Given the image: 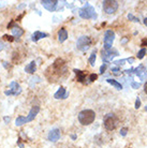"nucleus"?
Instances as JSON below:
<instances>
[{
  "mask_svg": "<svg viewBox=\"0 0 147 148\" xmlns=\"http://www.w3.org/2000/svg\"><path fill=\"white\" fill-rule=\"evenodd\" d=\"M67 74V66L65 60L63 59H57L55 60V62L52 64L51 67L48 68L47 70L45 71V76L48 78L49 82H58V79L63 78V76H66Z\"/></svg>",
  "mask_w": 147,
  "mask_h": 148,
  "instance_id": "obj_1",
  "label": "nucleus"
},
{
  "mask_svg": "<svg viewBox=\"0 0 147 148\" xmlns=\"http://www.w3.org/2000/svg\"><path fill=\"white\" fill-rule=\"evenodd\" d=\"M96 119V113L91 110H84L78 114V121L83 126H88L95 121Z\"/></svg>",
  "mask_w": 147,
  "mask_h": 148,
  "instance_id": "obj_2",
  "label": "nucleus"
},
{
  "mask_svg": "<svg viewBox=\"0 0 147 148\" xmlns=\"http://www.w3.org/2000/svg\"><path fill=\"white\" fill-rule=\"evenodd\" d=\"M118 117L115 114H107L104 116V119H103V123H104V127L105 129L109 130V131H113L118 127Z\"/></svg>",
  "mask_w": 147,
  "mask_h": 148,
  "instance_id": "obj_3",
  "label": "nucleus"
},
{
  "mask_svg": "<svg viewBox=\"0 0 147 148\" xmlns=\"http://www.w3.org/2000/svg\"><path fill=\"white\" fill-rule=\"evenodd\" d=\"M102 7L106 14H113V13L117 11L119 4L115 0H105V1L102 2Z\"/></svg>",
  "mask_w": 147,
  "mask_h": 148,
  "instance_id": "obj_4",
  "label": "nucleus"
},
{
  "mask_svg": "<svg viewBox=\"0 0 147 148\" xmlns=\"http://www.w3.org/2000/svg\"><path fill=\"white\" fill-rule=\"evenodd\" d=\"M80 15H81L82 18H86V19L96 18L97 17L95 9L91 5H89V4H86L84 8H82L81 11H80Z\"/></svg>",
  "mask_w": 147,
  "mask_h": 148,
  "instance_id": "obj_5",
  "label": "nucleus"
},
{
  "mask_svg": "<svg viewBox=\"0 0 147 148\" xmlns=\"http://www.w3.org/2000/svg\"><path fill=\"white\" fill-rule=\"evenodd\" d=\"M90 44H91V39L89 37H81L78 40H77V43H76V46L77 48L80 49V51H87L89 48V46H90Z\"/></svg>",
  "mask_w": 147,
  "mask_h": 148,
  "instance_id": "obj_6",
  "label": "nucleus"
},
{
  "mask_svg": "<svg viewBox=\"0 0 147 148\" xmlns=\"http://www.w3.org/2000/svg\"><path fill=\"white\" fill-rule=\"evenodd\" d=\"M114 39H115L114 31L107 30L106 32H105V36H104V48L105 49H111L112 44L114 42Z\"/></svg>",
  "mask_w": 147,
  "mask_h": 148,
  "instance_id": "obj_7",
  "label": "nucleus"
},
{
  "mask_svg": "<svg viewBox=\"0 0 147 148\" xmlns=\"http://www.w3.org/2000/svg\"><path fill=\"white\" fill-rule=\"evenodd\" d=\"M101 54H102V59L105 62L110 61L115 56H118V52L116 49H103L102 52H101Z\"/></svg>",
  "mask_w": 147,
  "mask_h": 148,
  "instance_id": "obj_8",
  "label": "nucleus"
},
{
  "mask_svg": "<svg viewBox=\"0 0 147 148\" xmlns=\"http://www.w3.org/2000/svg\"><path fill=\"white\" fill-rule=\"evenodd\" d=\"M57 3H58V1H56V0H44V1H42L43 7L45 9H47L48 11H54L56 9Z\"/></svg>",
  "mask_w": 147,
  "mask_h": 148,
  "instance_id": "obj_9",
  "label": "nucleus"
},
{
  "mask_svg": "<svg viewBox=\"0 0 147 148\" xmlns=\"http://www.w3.org/2000/svg\"><path fill=\"white\" fill-rule=\"evenodd\" d=\"M60 138V130L54 129L52 130L48 134V141L51 142H57Z\"/></svg>",
  "mask_w": 147,
  "mask_h": 148,
  "instance_id": "obj_10",
  "label": "nucleus"
},
{
  "mask_svg": "<svg viewBox=\"0 0 147 148\" xmlns=\"http://www.w3.org/2000/svg\"><path fill=\"white\" fill-rule=\"evenodd\" d=\"M74 72H75V74H76V76H77V81L81 82V83H85L87 74L84 73V72L81 70H76V69H74Z\"/></svg>",
  "mask_w": 147,
  "mask_h": 148,
  "instance_id": "obj_11",
  "label": "nucleus"
},
{
  "mask_svg": "<svg viewBox=\"0 0 147 148\" xmlns=\"http://www.w3.org/2000/svg\"><path fill=\"white\" fill-rule=\"evenodd\" d=\"M67 97H68V93L66 92V89L63 88V87H60L58 89V91L55 93L56 99H66Z\"/></svg>",
  "mask_w": 147,
  "mask_h": 148,
  "instance_id": "obj_12",
  "label": "nucleus"
},
{
  "mask_svg": "<svg viewBox=\"0 0 147 148\" xmlns=\"http://www.w3.org/2000/svg\"><path fill=\"white\" fill-rule=\"evenodd\" d=\"M67 38H68V32H67V30L65 28H61V29L58 31V40L59 42L61 43V42H65L67 40Z\"/></svg>",
  "mask_w": 147,
  "mask_h": 148,
  "instance_id": "obj_13",
  "label": "nucleus"
},
{
  "mask_svg": "<svg viewBox=\"0 0 147 148\" xmlns=\"http://www.w3.org/2000/svg\"><path fill=\"white\" fill-rule=\"evenodd\" d=\"M39 106H34V108L31 110V112H30V114H29V116L27 117V118H25V120H26V122L27 121H30V120H32L34 117H36V115L38 114V112H39Z\"/></svg>",
  "mask_w": 147,
  "mask_h": 148,
  "instance_id": "obj_14",
  "label": "nucleus"
},
{
  "mask_svg": "<svg viewBox=\"0 0 147 148\" xmlns=\"http://www.w3.org/2000/svg\"><path fill=\"white\" fill-rule=\"evenodd\" d=\"M44 37H47V34H43V32H40V31H36V32L32 34V41L37 42V41H39L40 39H42V38H44Z\"/></svg>",
  "mask_w": 147,
  "mask_h": 148,
  "instance_id": "obj_15",
  "label": "nucleus"
},
{
  "mask_svg": "<svg viewBox=\"0 0 147 148\" xmlns=\"http://www.w3.org/2000/svg\"><path fill=\"white\" fill-rule=\"evenodd\" d=\"M25 71L27 72V73H30V74L34 73V71H36V62L32 61V62H30L28 66H26Z\"/></svg>",
  "mask_w": 147,
  "mask_h": 148,
  "instance_id": "obj_16",
  "label": "nucleus"
},
{
  "mask_svg": "<svg viewBox=\"0 0 147 148\" xmlns=\"http://www.w3.org/2000/svg\"><path fill=\"white\" fill-rule=\"evenodd\" d=\"M106 82L109 83V84H111L112 86H114L115 88L116 89H118V90H122V84L119 83V82H117V81H115V79H106Z\"/></svg>",
  "mask_w": 147,
  "mask_h": 148,
  "instance_id": "obj_17",
  "label": "nucleus"
},
{
  "mask_svg": "<svg viewBox=\"0 0 147 148\" xmlns=\"http://www.w3.org/2000/svg\"><path fill=\"white\" fill-rule=\"evenodd\" d=\"M95 61H96V51H93L91 53L90 57H89V62H90V64H91L92 67L95 66Z\"/></svg>",
  "mask_w": 147,
  "mask_h": 148,
  "instance_id": "obj_18",
  "label": "nucleus"
},
{
  "mask_svg": "<svg viewBox=\"0 0 147 148\" xmlns=\"http://www.w3.org/2000/svg\"><path fill=\"white\" fill-rule=\"evenodd\" d=\"M145 55H146V48H142V49H140V52L137 53V58L139 59H143Z\"/></svg>",
  "mask_w": 147,
  "mask_h": 148,
  "instance_id": "obj_19",
  "label": "nucleus"
},
{
  "mask_svg": "<svg viewBox=\"0 0 147 148\" xmlns=\"http://www.w3.org/2000/svg\"><path fill=\"white\" fill-rule=\"evenodd\" d=\"M12 31H13V34H15V36H17V37H19V36H22L23 34V30H21V28H13L12 29Z\"/></svg>",
  "mask_w": 147,
  "mask_h": 148,
  "instance_id": "obj_20",
  "label": "nucleus"
},
{
  "mask_svg": "<svg viewBox=\"0 0 147 148\" xmlns=\"http://www.w3.org/2000/svg\"><path fill=\"white\" fill-rule=\"evenodd\" d=\"M26 120L24 117H19V118L16 119V126H21V125H23V123H25Z\"/></svg>",
  "mask_w": 147,
  "mask_h": 148,
  "instance_id": "obj_21",
  "label": "nucleus"
},
{
  "mask_svg": "<svg viewBox=\"0 0 147 148\" xmlns=\"http://www.w3.org/2000/svg\"><path fill=\"white\" fill-rule=\"evenodd\" d=\"M128 18L129 19H130V21H132V22H137V23H139V22H140V21H139V18H136V17H135V16H134V15H132V14H129L128 15Z\"/></svg>",
  "mask_w": 147,
  "mask_h": 148,
  "instance_id": "obj_22",
  "label": "nucleus"
},
{
  "mask_svg": "<svg viewBox=\"0 0 147 148\" xmlns=\"http://www.w3.org/2000/svg\"><path fill=\"white\" fill-rule=\"evenodd\" d=\"M97 77H98V75H97V74H90V75H89L88 81L89 82H95L97 79Z\"/></svg>",
  "mask_w": 147,
  "mask_h": 148,
  "instance_id": "obj_23",
  "label": "nucleus"
},
{
  "mask_svg": "<svg viewBox=\"0 0 147 148\" xmlns=\"http://www.w3.org/2000/svg\"><path fill=\"white\" fill-rule=\"evenodd\" d=\"M140 106H141V99L137 97L135 100V108L137 110V108H140Z\"/></svg>",
  "mask_w": 147,
  "mask_h": 148,
  "instance_id": "obj_24",
  "label": "nucleus"
},
{
  "mask_svg": "<svg viewBox=\"0 0 147 148\" xmlns=\"http://www.w3.org/2000/svg\"><path fill=\"white\" fill-rule=\"evenodd\" d=\"M127 132H128V128H122V129L120 130V135L126 136V135H127Z\"/></svg>",
  "mask_w": 147,
  "mask_h": 148,
  "instance_id": "obj_25",
  "label": "nucleus"
},
{
  "mask_svg": "<svg viewBox=\"0 0 147 148\" xmlns=\"http://www.w3.org/2000/svg\"><path fill=\"white\" fill-rule=\"evenodd\" d=\"M112 72H113V73L114 74H116V75H119V72H120V70H119V69H118V68H113V69H112Z\"/></svg>",
  "mask_w": 147,
  "mask_h": 148,
  "instance_id": "obj_26",
  "label": "nucleus"
},
{
  "mask_svg": "<svg viewBox=\"0 0 147 148\" xmlns=\"http://www.w3.org/2000/svg\"><path fill=\"white\" fill-rule=\"evenodd\" d=\"M106 63H104V64H103V66H101V68H100V73H102L103 74V72H104V71L106 70Z\"/></svg>",
  "mask_w": 147,
  "mask_h": 148,
  "instance_id": "obj_27",
  "label": "nucleus"
},
{
  "mask_svg": "<svg viewBox=\"0 0 147 148\" xmlns=\"http://www.w3.org/2000/svg\"><path fill=\"white\" fill-rule=\"evenodd\" d=\"M131 86H132L134 89H137L141 86V84H140V83H134V82H133L132 84H131Z\"/></svg>",
  "mask_w": 147,
  "mask_h": 148,
  "instance_id": "obj_28",
  "label": "nucleus"
},
{
  "mask_svg": "<svg viewBox=\"0 0 147 148\" xmlns=\"http://www.w3.org/2000/svg\"><path fill=\"white\" fill-rule=\"evenodd\" d=\"M125 61H126V59L118 60V61H115V63H116V64H118V66H119V64H124V62H125Z\"/></svg>",
  "mask_w": 147,
  "mask_h": 148,
  "instance_id": "obj_29",
  "label": "nucleus"
},
{
  "mask_svg": "<svg viewBox=\"0 0 147 148\" xmlns=\"http://www.w3.org/2000/svg\"><path fill=\"white\" fill-rule=\"evenodd\" d=\"M128 62H130V63H133V61H134V58H128V59H126Z\"/></svg>",
  "mask_w": 147,
  "mask_h": 148,
  "instance_id": "obj_30",
  "label": "nucleus"
},
{
  "mask_svg": "<svg viewBox=\"0 0 147 148\" xmlns=\"http://www.w3.org/2000/svg\"><path fill=\"white\" fill-rule=\"evenodd\" d=\"M144 91H145V93L147 95V82L145 83V86H144Z\"/></svg>",
  "mask_w": 147,
  "mask_h": 148,
  "instance_id": "obj_31",
  "label": "nucleus"
},
{
  "mask_svg": "<svg viewBox=\"0 0 147 148\" xmlns=\"http://www.w3.org/2000/svg\"><path fill=\"white\" fill-rule=\"evenodd\" d=\"M144 25H145V26H147V17H145V18H144Z\"/></svg>",
  "mask_w": 147,
  "mask_h": 148,
  "instance_id": "obj_32",
  "label": "nucleus"
},
{
  "mask_svg": "<svg viewBox=\"0 0 147 148\" xmlns=\"http://www.w3.org/2000/svg\"><path fill=\"white\" fill-rule=\"evenodd\" d=\"M145 110H146V111H147V106H146V108H145Z\"/></svg>",
  "mask_w": 147,
  "mask_h": 148,
  "instance_id": "obj_33",
  "label": "nucleus"
}]
</instances>
